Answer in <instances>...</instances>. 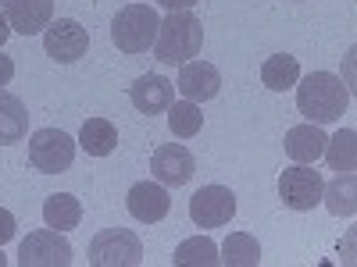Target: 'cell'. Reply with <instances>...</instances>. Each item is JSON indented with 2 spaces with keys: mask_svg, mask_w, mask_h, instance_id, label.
<instances>
[{
  "mask_svg": "<svg viewBox=\"0 0 357 267\" xmlns=\"http://www.w3.org/2000/svg\"><path fill=\"white\" fill-rule=\"evenodd\" d=\"M11 79H15V61H11L4 50H0V89H4Z\"/></svg>",
  "mask_w": 357,
  "mask_h": 267,
  "instance_id": "484cf974",
  "label": "cell"
},
{
  "mask_svg": "<svg viewBox=\"0 0 357 267\" xmlns=\"http://www.w3.org/2000/svg\"><path fill=\"white\" fill-rule=\"evenodd\" d=\"M86 260L93 267H136L143 264V243L132 228H104L93 235L86 250Z\"/></svg>",
  "mask_w": 357,
  "mask_h": 267,
  "instance_id": "277c9868",
  "label": "cell"
},
{
  "mask_svg": "<svg viewBox=\"0 0 357 267\" xmlns=\"http://www.w3.org/2000/svg\"><path fill=\"white\" fill-rule=\"evenodd\" d=\"M321 189H325V178L311 164H293L279 175V196L289 211H314L321 203Z\"/></svg>",
  "mask_w": 357,
  "mask_h": 267,
  "instance_id": "52a82bcc",
  "label": "cell"
},
{
  "mask_svg": "<svg viewBox=\"0 0 357 267\" xmlns=\"http://www.w3.org/2000/svg\"><path fill=\"white\" fill-rule=\"evenodd\" d=\"M75 161V139L65 129H40L29 139V164L40 175H61Z\"/></svg>",
  "mask_w": 357,
  "mask_h": 267,
  "instance_id": "5b68a950",
  "label": "cell"
},
{
  "mask_svg": "<svg viewBox=\"0 0 357 267\" xmlns=\"http://www.w3.org/2000/svg\"><path fill=\"white\" fill-rule=\"evenodd\" d=\"M325 136L321 132V125H293L289 132H286V139H282V146H286V157L289 161H296V164H314L318 157H321V150H325Z\"/></svg>",
  "mask_w": 357,
  "mask_h": 267,
  "instance_id": "9a60e30c",
  "label": "cell"
},
{
  "mask_svg": "<svg viewBox=\"0 0 357 267\" xmlns=\"http://www.w3.org/2000/svg\"><path fill=\"white\" fill-rule=\"evenodd\" d=\"M8 264V257H4V250H0V267H4Z\"/></svg>",
  "mask_w": 357,
  "mask_h": 267,
  "instance_id": "f1b7e54d",
  "label": "cell"
},
{
  "mask_svg": "<svg viewBox=\"0 0 357 267\" xmlns=\"http://www.w3.org/2000/svg\"><path fill=\"white\" fill-rule=\"evenodd\" d=\"M161 8H168V11H193V4L197 0H158Z\"/></svg>",
  "mask_w": 357,
  "mask_h": 267,
  "instance_id": "4316f807",
  "label": "cell"
},
{
  "mask_svg": "<svg viewBox=\"0 0 357 267\" xmlns=\"http://www.w3.org/2000/svg\"><path fill=\"white\" fill-rule=\"evenodd\" d=\"M321 157L329 161L333 171H354V164H357V132L354 129H343L333 139H325Z\"/></svg>",
  "mask_w": 357,
  "mask_h": 267,
  "instance_id": "603a6c76",
  "label": "cell"
},
{
  "mask_svg": "<svg viewBox=\"0 0 357 267\" xmlns=\"http://www.w3.org/2000/svg\"><path fill=\"white\" fill-rule=\"evenodd\" d=\"M204 47V25L193 11H168V18L158 29L154 40V57L161 65H186Z\"/></svg>",
  "mask_w": 357,
  "mask_h": 267,
  "instance_id": "7a4b0ae2",
  "label": "cell"
},
{
  "mask_svg": "<svg viewBox=\"0 0 357 267\" xmlns=\"http://www.w3.org/2000/svg\"><path fill=\"white\" fill-rule=\"evenodd\" d=\"M296 79H301V65H296V57H289V54H272L261 65V82L272 89V93H286L289 86H296Z\"/></svg>",
  "mask_w": 357,
  "mask_h": 267,
  "instance_id": "44dd1931",
  "label": "cell"
},
{
  "mask_svg": "<svg viewBox=\"0 0 357 267\" xmlns=\"http://www.w3.org/2000/svg\"><path fill=\"white\" fill-rule=\"evenodd\" d=\"M18 264L22 267H68L72 264V246L57 228H40L29 232V239L18 246Z\"/></svg>",
  "mask_w": 357,
  "mask_h": 267,
  "instance_id": "8992f818",
  "label": "cell"
},
{
  "mask_svg": "<svg viewBox=\"0 0 357 267\" xmlns=\"http://www.w3.org/2000/svg\"><path fill=\"white\" fill-rule=\"evenodd\" d=\"M236 214V196L225 186H204L190 196V218L200 228H222Z\"/></svg>",
  "mask_w": 357,
  "mask_h": 267,
  "instance_id": "9c48e42d",
  "label": "cell"
},
{
  "mask_svg": "<svg viewBox=\"0 0 357 267\" xmlns=\"http://www.w3.org/2000/svg\"><path fill=\"white\" fill-rule=\"evenodd\" d=\"M172 264L175 267H215L218 264V246L207 239V235H193V239L178 243Z\"/></svg>",
  "mask_w": 357,
  "mask_h": 267,
  "instance_id": "7402d4cb",
  "label": "cell"
},
{
  "mask_svg": "<svg viewBox=\"0 0 357 267\" xmlns=\"http://www.w3.org/2000/svg\"><path fill=\"white\" fill-rule=\"evenodd\" d=\"M114 143H118V129L107 118H86V125L79 132V146L89 157H107L114 154Z\"/></svg>",
  "mask_w": 357,
  "mask_h": 267,
  "instance_id": "ac0fdd59",
  "label": "cell"
},
{
  "mask_svg": "<svg viewBox=\"0 0 357 267\" xmlns=\"http://www.w3.org/2000/svg\"><path fill=\"white\" fill-rule=\"evenodd\" d=\"M296 107L311 125H329L350 107V89L333 72H311L296 79Z\"/></svg>",
  "mask_w": 357,
  "mask_h": 267,
  "instance_id": "6da1fadb",
  "label": "cell"
},
{
  "mask_svg": "<svg viewBox=\"0 0 357 267\" xmlns=\"http://www.w3.org/2000/svg\"><path fill=\"white\" fill-rule=\"evenodd\" d=\"M321 200L336 218H354L357 214V178L354 171H340L329 186L321 189Z\"/></svg>",
  "mask_w": 357,
  "mask_h": 267,
  "instance_id": "e0dca14e",
  "label": "cell"
},
{
  "mask_svg": "<svg viewBox=\"0 0 357 267\" xmlns=\"http://www.w3.org/2000/svg\"><path fill=\"white\" fill-rule=\"evenodd\" d=\"M218 264L225 267H257L261 264V246L250 232H232L218 250Z\"/></svg>",
  "mask_w": 357,
  "mask_h": 267,
  "instance_id": "d6986e66",
  "label": "cell"
},
{
  "mask_svg": "<svg viewBox=\"0 0 357 267\" xmlns=\"http://www.w3.org/2000/svg\"><path fill=\"white\" fill-rule=\"evenodd\" d=\"M8 36H11V25H8V18H4V11H0V50H4V43H8Z\"/></svg>",
  "mask_w": 357,
  "mask_h": 267,
  "instance_id": "83f0119b",
  "label": "cell"
},
{
  "mask_svg": "<svg viewBox=\"0 0 357 267\" xmlns=\"http://www.w3.org/2000/svg\"><path fill=\"white\" fill-rule=\"evenodd\" d=\"M43 50L57 65H75L89 50V33L75 18H57L43 29Z\"/></svg>",
  "mask_w": 357,
  "mask_h": 267,
  "instance_id": "ba28073f",
  "label": "cell"
},
{
  "mask_svg": "<svg viewBox=\"0 0 357 267\" xmlns=\"http://www.w3.org/2000/svg\"><path fill=\"white\" fill-rule=\"evenodd\" d=\"M165 114H168L172 136H178V139H190V136H197L204 129V114H200V107L193 100H178V104L172 100V107Z\"/></svg>",
  "mask_w": 357,
  "mask_h": 267,
  "instance_id": "cb8c5ba5",
  "label": "cell"
},
{
  "mask_svg": "<svg viewBox=\"0 0 357 267\" xmlns=\"http://www.w3.org/2000/svg\"><path fill=\"white\" fill-rule=\"evenodd\" d=\"M43 221L50 228H57V232H68V228H75L82 221V203L72 193H54L43 203Z\"/></svg>",
  "mask_w": 357,
  "mask_h": 267,
  "instance_id": "ffe728a7",
  "label": "cell"
},
{
  "mask_svg": "<svg viewBox=\"0 0 357 267\" xmlns=\"http://www.w3.org/2000/svg\"><path fill=\"white\" fill-rule=\"evenodd\" d=\"M11 33L18 36H36L54 22V0H0Z\"/></svg>",
  "mask_w": 357,
  "mask_h": 267,
  "instance_id": "8fae6325",
  "label": "cell"
},
{
  "mask_svg": "<svg viewBox=\"0 0 357 267\" xmlns=\"http://www.w3.org/2000/svg\"><path fill=\"white\" fill-rule=\"evenodd\" d=\"M175 89L183 93V100H193V104H207L218 97L222 89V75L215 65L207 61H186L178 68V79H175Z\"/></svg>",
  "mask_w": 357,
  "mask_h": 267,
  "instance_id": "7c38bea8",
  "label": "cell"
},
{
  "mask_svg": "<svg viewBox=\"0 0 357 267\" xmlns=\"http://www.w3.org/2000/svg\"><path fill=\"white\" fill-rule=\"evenodd\" d=\"M29 136V111L25 104L8 93V89H0V146H11V143H22Z\"/></svg>",
  "mask_w": 357,
  "mask_h": 267,
  "instance_id": "2e32d148",
  "label": "cell"
},
{
  "mask_svg": "<svg viewBox=\"0 0 357 267\" xmlns=\"http://www.w3.org/2000/svg\"><path fill=\"white\" fill-rule=\"evenodd\" d=\"M15 232H18V221H15V214L0 207V246H4V243H11V239H15Z\"/></svg>",
  "mask_w": 357,
  "mask_h": 267,
  "instance_id": "d4e9b609",
  "label": "cell"
},
{
  "mask_svg": "<svg viewBox=\"0 0 357 267\" xmlns=\"http://www.w3.org/2000/svg\"><path fill=\"white\" fill-rule=\"evenodd\" d=\"M172 93H175V86L165 75H139L129 86V100L139 114H165L172 107Z\"/></svg>",
  "mask_w": 357,
  "mask_h": 267,
  "instance_id": "5bb4252c",
  "label": "cell"
},
{
  "mask_svg": "<svg viewBox=\"0 0 357 267\" xmlns=\"http://www.w3.org/2000/svg\"><path fill=\"white\" fill-rule=\"evenodd\" d=\"M126 203H129V214L136 221H143V225H154V221L168 218V211H172L168 189L161 182H136L129 189V200Z\"/></svg>",
  "mask_w": 357,
  "mask_h": 267,
  "instance_id": "4fadbf2b",
  "label": "cell"
},
{
  "mask_svg": "<svg viewBox=\"0 0 357 267\" xmlns=\"http://www.w3.org/2000/svg\"><path fill=\"white\" fill-rule=\"evenodd\" d=\"M161 18L151 4H129L111 22V43L122 54H146L158 40Z\"/></svg>",
  "mask_w": 357,
  "mask_h": 267,
  "instance_id": "3957f363",
  "label": "cell"
},
{
  "mask_svg": "<svg viewBox=\"0 0 357 267\" xmlns=\"http://www.w3.org/2000/svg\"><path fill=\"white\" fill-rule=\"evenodd\" d=\"M151 171H154V178L161 186L178 189V186H186L193 178L197 161H193V154L186 150L183 143H165V146H158L154 157H151Z\"/></svg>",
  "mask_w": 357,
  "mask_h": 267,
  "instance_id": "30bf717a",
  "label": "cell"
}]
</instances>
